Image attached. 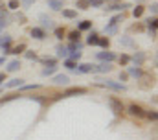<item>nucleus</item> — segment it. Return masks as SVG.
Here are the masks:
<instances>
[{"label": "nucleus", "instance_id": "f257e3e1", "mask_svg": "<svg viewBox=\"0 0 158 140\" xmlns=\"http://www.w3.org/2000/svg\"><path fill=\"white\" fill-rule=\"evenodd\" d=\"M109 105H110V109H112V112L119 116V114H123V111H125V107L121 103V100L116 98V96H109Z\"/></svg>", "mask_w": 158, "mask_h": 140}, {"label": "nucleus", "instance_id": "f03ea898", "mask_svg": "<svg viewBox=\"0 0 158 140\" xmlns=\"http://www.w3.org/2000/svg\"><path fill=\"white\" fill-rule=\"evenodd\" d=\"M98 85L99 87H109V89H112V90H125V85L123 83H116V81H112V79H99L98 81Z\"/></svg>", "mask_w": 158, "mask_h": 140}, {"label": "nucleus", "instance_id": "7ed1b4c3", "mask_svg": "<svg viewBox=\"0 0 158 140\" xmlns=\"http://www.w3.org/2000/svg\"><path fill=\"white\" fill-rule=\"evenodd\" d=\"M127 112H129L131 116H136V118H143V116H145V111H143L140 105H136V103H131V105H129Z\"/></svg>", "mask_w": 158, "mask_h": 140}, {"label": "nucleus", "instance_id": "20e7f679", "mask_svg": "<svg viewBox=\"0 0 158 140\" xmlns=\"http://www.w3.org/2000/svg\"><path fill=\"white\" fill-rule=\"evenodd\" d=\"M85 92H86V89H83V87H74V89L64 90V92L61 94V98H70V96H77V94H85Z\"/></svg>", "mask_w": 158, "mask_h": 140}, {"label": "nucleus", "instance_id": "39448f33", "mask_svg": "<svg viewBox=\"0 0 158 140\" xmlns=\"http://www.w3.org/2000/svg\"><path fill=\"white\" fill-rule=\"evenodd\" d=\"M98 59L99 61H105V63H112L116 59V54L114 52H99L98 54Z\"/></svg>", "mask_w": 158, "mask_h": 140}, {"label": "nucleus", "instance_id": "423d86ee", "mask_svg": "<svg viewBox=\"0 0 158 140\" xmlns=\"http://www.w3.org/2000/svg\"><path fill=\"white\" fill-rule=\"evenodd\" d=\"M76 72H77V74H90V72H94V65H90V63L77 65V67H76Z\"/></svg>", "mask_w": 158, "mask_h": 140}, {"label": "nucleus", "instance_id": "0eeeda50", "mask_svg": "<svg viewBox=\"0 0 158 140\" xmlns=\"http://www.w3.org/2000/svg\"><path fill=\"white\" fill-rule=\"evenodd\" d=\"M112 67H110V63H101V65H94V72H98V74H105V72H110Z\"/></svg>", "mask_w": 158, "mask_h": 140}, {"label": "nucleus", "instance_id": "6e6552de", "mask_svg": "<svg viewBox=\"0 0 158 140\" xmlns=\"http://www.w3.org/2000/svg\"><path fill=\"white\" fill-rule=\"evenodd\" d=\"M30 33H31L33 39H37V41H42V39L46 37V32H44L42 28H31V32H30Z\"/></svg>", "mask_w": 158, "mask_h": 140}, {"label": "nucleus", "instance_id": "1a4fd4ad", "mask_svg": "<svg viewBox=\"0 0 158 140\" xmlns=\"http://www.w3.org/2000/svg\"><path fill=\"white\" fill-rule=\"evenodd\" d=\"M132 61H134V65H136V67H142V65H143V61H145V54L136 52V54L132 55Z\"/></svg>", "mask_w": 158, "mask_h": 140}, {"label": "nucleus", "instance_id": "9d476101", "mask_svg": "<svg viewBox=\"0 0 158 140\" xmlns=\"http://www.w3.org/2000/svg\"><path fill=\"white\" fill-rule=\"evenodd\" d=\"M53 83L55 85H66L68 83V76L66 74H57V76H53Z\"/></svg>", "mask_w": 158, "mask_h": 140}, {"label": "nucleus", "instance_id": "9b49d317", "mask_svg": "<svg viewBox=\"0 0 158 140\" xmlns=\"http://www.w3.org/2000/svg\"><path fill=\"white\" fill-rule=\"evenodd\" d=\"M22 85H24V79H19V77H15V79H11V81L6 83L7 89H15V87H22Z\"/></svg>", "mask_w": 158, "mask_h": 140}, {"label": "nucleus", "instance_id": "f8f14e48", "mask_svg": "<svg viewBox=\"0 0 158 140\" xmlns=\"http://www.w3.org/2000/svg\"><path fill=\"white\" fill-rule=\"evenodd\" d=\"M63 0H48V7H52V9H55V11H59V9H63Z\"/></svg>", "mask_w": 158, "mask_h": 140}, {"label": "nucleus", "instance_id": "ddd939ff", "mask_svg": "<svg viewBox=\"0 0 158 140\" xmlns=\"http://www.w3.org/2000/svg\"><path fill=\"white\" fill-rule=\"evenodd\" d=\"M9 44H11V37H9V35H2V37H0V46L4 48V52H7Z\"/></svg>", "mask_w": 158, "mask_h": 140}, {"label": "nucleus", "instance_id": "4468645a", "mask_svg": "<svg viewBox=\"0 0 158 140\" xmlns=\"http://www.w3.org/2000/svg\"><path fill=\"white\" fill-rule=\"evenodd\" d=\"M39 19H40V22H42V26H44V28H48V30H52V28H53V20H52L50 17H46V15H40Z\"/></svg>", "mask_w": 158, "mask_h": 140}, {"label": "nucleus", "instance_id": "2eb2a0df", "mask_svg": "<svg viewBox=\"0 0 158 140\" xmlns=\"http://www.w3.org/2000/svg\"><path fill=\"white\" fill-rule=\"evenodd\" d=\"M125 7H129V6H127V4H114V6H110V7H105V11H107V13H110V11H119V13H121Z\"/></svg>", "mask_w": 158, "mask_h": 140}, {"label": "nucleus", "instance_id": "dca6fc26", "mask_svg": "<svg viewBox=\"0 0 158 140\" xmlns=\"http://www.w3.org/2000/svg\"><path fill=\"white\" fill-rule=\"evenodd\" d=\"M19 68H20V61H19V59L9 61V65H7V72H17Z\"/></svg>", "mask_w": 158, "mask_h": 140}, {"label": "nucleus", "instance_id": "f3484780", "mask_svg": "<svg viewBox=\"0 0 158 140\" xmlns=\"http://www.w3.org/2000/svg\"><path fill=\"white\" fill-rule=\"evenodd\" d=\"M86 42H88L90 46H98V42H99V35L98 33H90L88 35V39H86Z\"/></svg>", "mask_w": 158, "mask_h": 140}, {"label": "nucleus", "instance_id": "a211bd4d", "mask_svg": "<svg viewBox=\"0 0 158 140\" xmlns=\"http://www.w3.org/2000/svg\"><path fill=\"white\" fill-rule=\"evenodd\" d=\"M90 28H92V22H90V20H83V22H79L77 24L79 32H86V30H90Z\"/></svg>", "mask_w": 158, "mask_h": 140}, {"label": "nucleus", "instance_id": "6ab92c4d", "mask_svg": "<svg viewBox=\"0 0 158 140\" xmlns=\"http://www.w3.org/2000/svg\"><path fill=\"white\" fill-rule=\"evenodd\" d=\"M147 28H149L151 35H156V19H149L147 20Z\"/></svg>", "mask_w": 158, "mask_h": 140}, {"label": "nucleus", "instance_id": "aec40b11", "mask_svg": "<svg viewBox=\"0 0 158 140\" xmlns=\"http://www.w3.org/2000/svg\"><path fill=\"white\" fill-rule=\"evenodd\" d=\"M57 57H68V48L63 46V44H59L57 46Z\"/></svg>", "mask_w": 158, "mask_h": 140}, {"label": "nucleus", "instance_id": "412c9836", "mask_svg": "<svg viewBox=\"0 0 158 140\" xmlns=\"http://www.w3.org/2000/svg\"><path fill=\"white\" fill-rule=\"evenodd\" d=\"M63 17L64 19H76L77 11H74V9H63Z\"/></svg>", "mask_w": 158, "mask_h": 140}, {"label": "nucleus", "instance_id": "4be33fe9", "mask_svg": "<svg viewBox=\"0 0 158 140\" xmlns=\"http://www.w3.org/2000/svg\"><path fill=\"white\" fill-rule=\"evenodd\" d=\"M143 11H145V7H143V6H136V7L132 9V15H134L136 19H140V17L143 15Z\"/></svg>", "mask_w": 158, "mask_h": 140}, {"label": "nucleus", "instance_id": "5701e85b", "mask_svg": "<svg viewBox=\"0 0 158 140\" xmlns=\"http://www.w3.org/2000/svg\"><path fill=\"white\" fill-rule=\"evenodd\" d=\"M24 50H26V44H19V46H15L13 50H7V52H9V54H15V55H19V54H22Z\"/></svg>", "mask_w": 158, "mask_h": 140}, {"label": "nucleus", "instance_id": "b1692460", "mask_svg": "<svg viewBox=\"0 0 158 140\" xmlns=\"http://www.w3.org/2000/svg\"><path fill=\"white\" fill-rule=\"evenodd\" d=\"M129 74L134 76V77H140L142 76V68L140 67H129Z\"/></svg>", "mask_w": 158, "mask_h": 140}, {"label": "nucleus", "instance_id": "393cba45", "mask_svg": "<svg viewBox=\"0 0 158 140\" xmlns=\"http://www.w3.org/2000/svg\"><path fill=\"white\" fill-rule=\"evenodd\" d=\"M98 46H101V48H109V46H110V41H109V37H99V42H98Z\"/></svg>", "mask_w": 158, "mask_h": 140}, {"label": "nucleus", "instance_id": "a878e982", "mask_svg": "<svg viewBox=\"0 0 158 140\" xmlns=\"http://www.w3.org/2000/svg\"><path fill=\"white\" fill-rule=\"evenodd\" d=\"M68 50H70V52H81V42H70V44H68Z\"/></svg>", "mask_w": 158, "mask_h": 140}, {"label": "nucleus", "instance_id": "bb28decb", "mask_svg": "<svg viewBox=\"0 0 158 140\" xmlns=\"http://www.w3.org/2000/svg\"><path fill=\"white\" fill-rule=\"evenodd\" d=\"M79 37H81V32H79V30H76V32H72V33L68 35V39H70L72 42H77Z\"/></svg>", "mask_w": 158, "mask_h": 140}, {"label": "nucleus", "instance_id": "cd10ccee", "mask_svg": "<svg viewBox=\"0 0 158 140\" xmlns=\"http://www.w3.org/2000/svg\"><path fill=\"white\" fill-rule=\"evenodd\" d=\"M7 7L15 11V9H19V7H20V2H19V0H9V2H7Z\"/></svg>", "mask_w": 158, "mask_h": 140}, {"label": "nucleus", "instance_id": "c85d7f7f", "mask_svg": "<svg viewBox=\"0 0 158 140\" xmlns=\"http://www.w3.org/2000/svg\"><path fill=\"white\" fill-rule=\"evenodd\" d=\"M55 70H57V67H46L42 70V76H52V74H55Z\"/></svg>", "mask_w": 158, "mask_h": 140}, {"label": "nucleus", "instance_id": "c756f323", "mask_svg": "<svg viewBox=\"0 0 158 140\" xmlns=\"http://www.w3.org/2000/svg\"><path fill=\"white\" fill-rule=\"evenodd\" d=\"M53 33L57 39H63L64 37V28H53Z\"/></svg>", "mask_w": 158, "mask_h": 140}, {"label": "nucleus", "instance_id": "7c9ffc66", "mask_svg": "<svg viewBox=\"0 0 158 140\" xmlns=\"http://www.w3.org/2000/svg\"><path fill=\"white\" fill-rule=\"evenodd\" d=\"M119 42H121L123 46H132V41H131L129 37H119Z\"/></svg>", "mask_w": 158, "mask_h": 140}, {"label": "nucleus", "instance_id": "2f4dec72", "mask_svg": "<svg viewBox=\"0 0 158 140\" xmlns=\"http://www.w3.org/2000/svg\"><path fill=\"white\" fill-rule=\"evenodd\" d=\"M64 67H66L68 70H76V67H77V65H76L74 61H70V59H66V61H64Z\"/></svg>", "mask_w": 158, "mask_h": 140}, {"label": "nucleus", "instance_id": "473e14b6", "mask_svg": "<svg viewBox=\"0 0 158 140\" xmlns=\"http://www.w3.org/2000/svg\"><path fill=\"white\" fill-rule=\"evenodd\" d=\"M81 59V52H72L70 54V61H79Z\"/></svg>", "mask_w": 158, "mask_h": 140}, {"label": "nucleus", "instance_id": "72a5a7b5", "mask_svg": "<svg viewBox=\"0 0 158 140\" xmlns=\"http://www.w3.org/2000/svg\"><path fill=\"white\" fill-rule=\"evenodd\" d=\"M129 61H131V57H129V55H125V54H123V55H119V63H121V65H129Z\"/></svg>", "mask_w": 158, "mask_h": 140}, {"label": "nucleus", "instance_id": "f704fd0d", "mask_svg": "<svg viewBox=\"0 0 158 140\" xmlns=\"http://www.w3.org/2000/svg\"><path fill=\"white\" fill-rule=\"evenodd\" d=\"M42 61H44L46 65H50V67H55V59H53V57H44Z\"/></svg>", "mask_w": 158, "mask_h": 140}, {"label": "nucleus", "instance_id": "c9c22d12", "mask_svg": "<svg viewBox=\"0 0 158 140\" xmlns=\"http://www.w3.org/2000/svg\"><path fill=\"white\" fill-rule=\"evenodd\" d=\"M145 116H147L149 120H153V122L156 120V112H155V111H149V112H145Z\"/></svg>", "mask_w": 158, "mask_h": 140}, {"label": "nucleus", "instance_id": "e433bc0d", "mask_svg": "<svg viewBox=\"0 0 158 140\" xmlns=\"http://www.w3.org/2000/svg\"><path fill=\"white\" fill-rule=\"evenodd\" d=\"M77 7H81V9H88L90 6H88V4H86L85 0H79V2H77Z\"/></svg>", "mask_w": 158, "mask_h": 140}, {"label": "nucleus", "instance_id": "4c0bfd02", "mask_svg": "<svg viewBox=\"0 0 158 140\" xmlns=\"http://www.w3.org/2000/svg\"><path fill=\"white\" fill-rule=\"evenodd\" d=\"M26 57L28 59H37V54L35 52H26Z\"/></svg>", "mask_w": 158, "mask_h": 140}, {"label": "nucleus", "instance_id": "58836bf2", "mask_svg": "<svg viewBox=\"0 0 158 140\" xmlns=\"http://www.w3.org/2000/svg\"><path fill=\"white\" fill-rule=\"evenodd\" d=\"M24 90H30V89H39V85H22Z\"/></svg>", "mask_w": 158, "mask_h": 140}, {"label": "nucleus", "instance_id": "ea45409f", "mask_svg": "<svg viewBox=\"0 0 158 140\" xmlns=\"http://www.w3.org/2000/svg\"><path fill=\"white\" fill-rule=\"evenodd\" d=\"M119 79L125 81V79H127V72H119Z\"/></svg>", "mask_w": 158, "mask_h": 140}, {"label": "nucleus", "instance_id": "a19ab883", "mask_svg": "<svg viewBox=\"0 0 158 140\" xmlns=\"http://www.w3.org/2000/svg\"><path fill=\"white\" fill-rule=\"evenodd\" d=\"M33 2H35V0H22V4H24V6H26V7H28V6H31V4H33Z\"/></svg>", "mask_w": 158, "mask_h": 140}, {"label": "nucleus", "instance_id": "79ce46f5", "mask_svg": "<svg viewBox=\"0 0 158 140\" xmlns=\"http://www.w3.org/2000/svg\"><path fill=\"white\" fill-rule=\"evenodd\" d=\"M4 81H6V72H2V74H0V85H2Z\"/></svg>", "mask_w": 158, "mask_h": 140}, {"label": "nucleus", "instance_id": "37998d69", "mask_svg": "<svg viewBox=\"0 0 158 140\" xmlns=\"http://www.w3.org/2000/svg\"><path fill=\"white\" fill-rule=\"evenodd\" d=\"M156 4H153V6H149V9H151V13H156Z\"/></svg>", "mask_w": 158, "mask_h": 140}, {"label": "nucleus", "instance_id": "c03bdc74", "mask_svg": "<svg viewBox=\"0 0 158 140\" xmlns=\"http://www.w3.org/2000/svg\"><path fill=\"white\" fill-rule=\"evenodd\" d=\"M6 24H7V22H4V20H2V19H0V32H2V30H4V28H6Z\"/></svg>", "mask_w": 158, "mask_h": 140}, {"label": "nucleus", "instance_id": "a18cd8bd", "mask_svg": "<svg viewBox=\"0 0 158 140\" xmlns=\"http://www.w3.org/2000/svg\"><path fill=\"white\" fill-rule=\"evenodd\" d=\"M6 63V57H0V65H4Z\"/></svg>", "mask_w": 158, "mask_h": 140}, {"label": "nucleus", "instance_id": "49530a36", "mask_svg": "<svg viewBox=\"0 0 158 140\" xmlns=\"http://www.w3.org/2000/svg\"><path fill=\"white\" fill-rule=\"evenodd\" d=\"M0 94H2V90H0Z\"/></svg>", "mask_w": 158, "mask_h": 140}]
</instances>
